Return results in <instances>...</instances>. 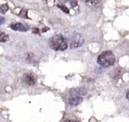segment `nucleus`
<instances>
[{"label":"nucleus","instance_id":"nucleus-7","mask_svg":"<svg viewBox=\"0 0 129 122\" xmlns=\"http://www.w3.org/2000/svg\"><path fill=\"white\" fill-rule=\"evenodd\" d=\"M9 37L7 34L0 31V42H6L8 41Z\"/></svg>","mask_w":129,"mask_h":122},{"label":"nucleus","instance_id":"nucleus-3","mask_svg":"<svg viewBox=\"0 0 129 122\" xmlns=\"http://www.w3.org/2000/svg\"><path fill=\"white\" fill-rule=\"evenodd\" d=\"M23 80H24V83L26 85L32 86V85H33L36 83V77L34 76L33 74H32V73H27V74H24V77H23Z\"/></svg>","mask_w":129,"mask_h":122},{"label":"nucleus","instance_id":"nucleus-2","mask_svg":"<svg viewBox=\"0 0 129 122\" xmlns=\"http://www.w3.org/2000/svg\"><path fill=\"white\" fill-rule=\"evenodd\" d=\"M98 63L103 67H109L114 64L115 57L111 51L102 52L98 57Z\"/></svg>","mask_w":129,"mask_h":122},{"label":"nucleus","instance_id":"nucleus-5","mask_svg":"<svg viewBox=\"0 0 129 122\" xmlns=\"http://www.w3.org/2000/svg\"><path fill=\"white\" fill-rule=\"evenodd\" d=\"M10 27L14 30L21 31V32H26V31L28 30V28L25 25H24L23 24H21V23H15V24H11Z\"/></svg>","mask_w":129,"mask_h":122},{"label":"nucleus","instance_id":"nucleus-4","mask_svg":"<svg viewBox=\"0 0 129 122\" xmlns=\"http://www.w3.org/2000/svg\"><path fill=\"white\" fill-rule=\"evenodd\" d=\"M91 8H99L101 6L102 0H82Z\"/></svg>","mask_w":129,"mask_h":122},{"label":"nucleus","instance_id":"nucleus-10","mask_svg":"<svg viewBox=\"0 0 129 122\" xmlns=\"http://www.w3.org/2000/svg\"><path fill=\"white\" fill-rule=\"evenodd\" d=\"M4 21H5V19L3 17H0V24L4 23Z\"/></svg>","mask_w":129,"mask_h":122},{"label":"nucleus","instance_id":"nucleus-6","mask_svg":"<svg viewBox=\"0 0 129 122\" xmlns=\"http://www.w3.org/2000/svg\"><path fill=\"white\" fill-rule=\"evenodd\" d=\"M83 101L82 98L81 97H72L70 99V104L72 106H76V105H78L79 104H80Z\"/></svg>","mask_w":129,"mask_h":122},{"label":"nucleus","instance_id":"nucleus-9","mask_svg":"<svg viewBox=\"0 0 129 122\" xmlns=\"http://www.w3.org/2000/svg\"><path fill=\"white\" fill-rule=\"evenodd\" d=\"M58 7L60 8L61 10H63V11H64L65 13H69V10L67 9V8H66L65 6H62V5H58Z\"/></svg>","mask_w":129,"mask_h":122},{"label":"nucleus","instance_id":"nucleus-8","mask_svg":"<svg viewBox=\"0 0 129 122\" xmlns=\"http://www.w3.org/2000/svg\"><path fill=\"white\" fill-rule=\"evenodd\" d=\"M8 6L7 4H5L0 7V12L2 13H5L8 11Z\"/></svg>","mask_w":129,"mask_h":122},{"label":"nucleus","instance_id":"nucleus-11","mask_svg":"<svg viewBox=\"0 0 129 122\" xmlns=\"http://www.w3.org/2000/svg\"><path fill=\"white\" fill-rule=\"evenodd\" d=\"M126 98L128 99V100L129 101V91H128V93H127V94H126Z\"/></svg>","mask_w":129,"mask_h":122},{"label":"nucleus","instance_id":"nucleus-1","mask_svg":"<svg viewBox=\"0 0 129 122\" xmlns=\"http://www.w3.org/2000/svg\"><path fill=\"white\" fill-rule=\"evenodd\" d=\"M50 47L55 51H63L67 49L68 45L65 38L60 35H54L50 41Z\"/></svg>","mask_w":129,"mask_h":122}]
</instances>
